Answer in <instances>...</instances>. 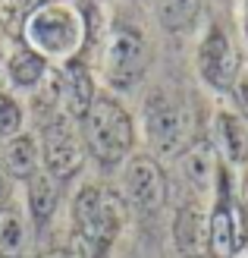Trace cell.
<instances>
[{"label": "cell", "instance_id": "6da1fadb", "mask_svg": "<svg viewBox=\"0 0 248 258\" xmlns=\"http://www.w3.org/2000/svg\"><path fill=\"white\" fill-rule=\"evenodd\" d=\"M126 227L123 196L85 183L72 199V258H104Z\"/></svg>", "mask_w": 248, "mask_h": 258}, {"label": "cell", "instance_id": "7a4b0ae2", "mask_svg": "<svg viewBox=\"0 0 248 258\" xmlns=\"http://www.w3.org/2000/svg\"><path fill=\"white\" fill-rule=\"evenodd\" d=\"M19 41L38 50L47 63H66L82 54L88 44V19L69 0H44L22 22Z\"/></svg>", "mask_w": 248, "mask_h": 258}, {"label": "cell", "instance_id": "3957f363", "mask_svg": "<svg viewBox=\"0 0 248 258\" xmlns=\"http://www.w3.org/2000/svg\"><path fill=\"white\" fill-rule=\"evenodd\" d=\"M85 151L101 167H123V161L135 151V120L113 95L98 92L95 104L82 117Z\"/></svg>", "mask_w": 248, "mask_h": 258}, {"label": "cell", "instance_id": "277c9868", "mask_svg": "<svg viewBox=\"0 0 248 258\" xmlns=\"http://www.w3.org/2000/svg\"><path fill=\"white\" fill-rule=\"evenodd\" d=\"M151 50L141 29L129 22H120L104 32L101 38V76L113 92H129L135 88L148 73Z\"/></svg>", "mask_w": 248, "mask_h": 258}, {"label": "cell", "instance_id": "5b68a950", "mask_svg": "<svg viewBox=\"0 0 248 258\" xmlns=\"http://www.w3.org/2000/svg\"><path fill=\"white\" fill-rule=\"evenodd\" d=\"M145 136L154 151V158H176V154L195 139L192 136V113L182 101L167 92V88H154L145 98Z\"/></svg>", "mask_w": 248, "mask_h": 258}, {"label": "cell", "instance_id": "8992f818", "mask_svg": "<svg viewBox=\"0 0 248 258\" xmlns=\"http://www.w3.org/2000/svg\"><path fill=\"white\" fill-rule=\"evenodd\" d=\"M217 199L207 211V252L211 258H239L248 242V217L232 192L226 167L217 173Z\"/></svg>", "mask_w": 248, "mask_h": 258}, {"label": "cell", "instance_id": "52a82bcc", "mask_svg": "<svg viewBox=\"0 0 248 258\" xmlns=\"http://www.w3.org/2000/svg\"><path fill=\"white\" fill-rule=\"evenodd\" d=\"M41 145V167L47 176H54L57 183H66L85 167V142L82 133L75 129V120H69L66 113H50L41 126L38 136Z\"/></svg>", "mask_w": 248, "mask_h": 258}, {"label": "cell", "instance_id": "ba28073f", "mask_svg": "<svg viewBox=\"0 0 248 258\" xmlns=\"http://www.w3.org/2000/svg\"><path fill=\"white\" fill-rule=\"evenodd\" d=\"M195 63H198V76L207 88H214V92H229L232 88V82L242 73V54L226 25L211 22L201 32Z\"/></svg>", "mask_w": 248, "mask_h": 258}, {"label": "cell", "instance_id": "9c48e42d", "mask_svg": "<svg viewBox=\"0 0 248 258\" xmlns=\"http://www.w3.org/2000/svg\"><path fill=\"white\" fill-rule=\"evenodd\" d=\"M123 202L141 214H154L167 205V173L148 151H132L120 167Z\"/></svg>", "mask_w": 248, "mask_h": 258}, {"label": "cell", "instance_id": "30bf717a", "mask_svg": "<svg viewBox=\"0 0 248 258\" xmlns=\"http://www.w3.org/2000/svg\"><path fill=\"white\" fill-rule=\"evenodd\" d=\"M95 98H98V85H95L88 63L82 57L60 63V113L82 123L88 107L95 104Z\"/></svg>", "mask_w": 248, "mask_h": 258}, {"label": "cell", "instance_id": "8fae6325", "mask_svg": "<svg viewBox=\"0 0 248 258\" xmlns=\"http://www.w3.org/2000/svg\"><path fill=\"white\" fill-rule=\"evenodd\" d=\"M176 167L182 179L195 189V196H204L217 186V173H220V154L214 148V142L207 139H192L186 148L176 154Z\"/></svg>", "mask_w": 248, "mask_h": 258}, {"label": "cell", "instance_id": "7c38bea8", "mask_svg": "<svg viewBox=\"0 0 248 258\" xmlns=\"http://www.w3.org/2000/svg\"><path fill=\"white\" fill-rule=\"evenodd\" d=\"M173 242L186 258H201L207 252V208L201 199H192L176 208Z\"/></svg>", "mask_w": 248, "mask_h": 258}, {"label": "cell", "instance_id": "4fadbf2b", "mask_svg": "<svg viewBox=\"0 0 248 258\" xmlns=\"http://www.w3.org/2000/svg\"><path fill=\"white\" fill-rule=\"evenodd\" d=\"M214 148L229 167H248V120L236 110H217L214 117Z\"/></svg>", "mask_w": 248, "mask_h": 258}, {"label": "cell", "instance_id": "5bb4252c", "mask_svg": "<svg viewBox=\"0 0 248 258\" xmlns=\"http://www.w3.org/2000/svg\"><path fill=\"white\" fill-rule=\"evenodd\" d=\"M0 164L7 167V173L13 179H22L29 183L35 173H41V145H38V136L32 133H19L4 142V154H0Z\"/></svg>", "mask_w": 248, "mask_h": 258}, {"label": "cell", "instance_id": "9a60e30c", "mask_svg": "<svg viewBox=\"0 0 248 258\" xmlns=\"http://www.w3.org/2000/svg\"><path fill=\"white\" fill-rule=\"evenodd\" d=\"M50 70V63L38 54V50H32L29 44H16L10 50L7 57V67H4V76L10 79L13 88H19V92H35L38 85L44 82V76Z\"/></svg>", "mask_w": 248, "mask_h": 258}, {"label": "cell", "instance_id": "2e32d148", "mask_svg": "<svg viewBox=\"0 0 248 258\" xmlns=\"http://www.w3.org/2000/svg\"><path fill=\"white\" fill-rule=\"evenodd\" d=\"M204 13V0H154V16L170 35H186L198 25Z\"/></svg>", "mask_w": 248, "mask_h": 258}, {"label": "cell", "instance_id": "e0dca14e", "mask_svg": "<svg viewBox=\"0 0 248 258\" xmlns=\"http://www.w3.org/2000/svg\"><path fill=\"white\" fill-rule=\"evenodd\" d=\"M29 221L19 208H4L0 211V258H22L29 252Z\"/></svg>", "mask_w": 248, "mask_h": 258}, {"label": "cell", "instance_id": "ac0fdd59", "mask_svg": "<svg viewBox=\"0 0 248 258\" xmlns=\"http://www.w3.org/2000/svg\"><path fill=\"white\" fill-rule=\"evenodd\" d=\"M57 202H60V189H57V179L47 176L44 170L35 173L29 179V214L35 224H47L57 211Z\"/></svg>", "mask_w": 248, "mask_h": 258}, {"label": "cell", "instance_id": "d6986e66", "mask_svg": "<svg viewBox=\"0 0 248 258\" xmlns=\"http://www.w3.org/2000/svg\"><path fill=\"white\" fill-rule=\"evenodd\" d=\"M41 4L44 0H0V29L7 35H13V38H19L22 22L29 19Z\"/></svg>", "mask_w": 248, "mask_h": 258}, {"label": "cell", "instance_id": "ffe728a7", "mask_svg": "<svg viewBox=\"0 0 248 258\" xmlns=\"http://www.w3.org/2000/svg\"><path fill=\"white\" fill-rule=\"evenodd\" d=\"M19 133H25V107L19 104V98L0 88V139L7 142Z\"/></svg>", "mask_w": 248, "mask_h": 258}, {"label": "cell", "instance_id": "44dd1931", "mask_svg": "<svg viewBox=\"0 0 248 258\" xmlns=\"http://www.w3.org/2000/svg\"><path fill=\"white\" fill-rule=\"evenodd\" d=\"M229 95H232V104H236V113L248 120V70L239 73V79L232 82Z\"/></svg>", "mask_w": 248, "mask_h": 258}, {"label": "cell", "instance_id": "7402d4cb", "mask_svg": "<svg viewBox=\"0 0 248 258\" xmlns=\"http://www.w3.org/2000/svg\"><path fill=\"white\" fill-rule=\"evenodd\" d=\"M13 183H16V179H13L7 173V167L0 164V211L10 208V202H13Z\"/></svg>", "mask_w": 248, "mask_h": 258}, {"label": "cell", "instance_id": "603a6c76", "mask_svg": "<svg viewBox=\"0 0 248 258\" xmlns=\"http://www.w3.org/2000/svg\"><path fill=\"white\" fill-rule=\"evenodd\" d=\"M236 199L242 205V211L248 217V167H242V183H239V192H236Z\"/></svg>", "mask_w": 248, "mask_h": 258}, {"label": "cell", "instance_id": "cb8c5ba5", "mask_svg": "<svg viewBox=\"0 0 248 258\" xmlns=\"http://www.w3.org/2000/svg\"><path fill=\"white\" fill-rule=\"evenodd\" d=\"M38 258H72V252H69V249H60V246H57V249H44V252L38 255Z\"/></svg>", "mask_w": 248, "mask_h": 258}, {"label": "cell", "instance_id": "d4e9b609", "mask_svg": "<svg viewBox=\"0 0 248 258\" xmlns=\"http://www.w3.org/2000/svg\"><path fill=\"white\" fill-rule=\"evenodd\" d=\"M4 67H7V57L0 54V79H7V76H4Z\"/></svg>", "mask_w": 248, "mask_h": 258}, {"label": "cell", "instance_id": "484cf974", "mask_svg": "<svg viewBox=\"0 0 248 258\" xmlns=\"http://www.w3.org/2000/svg\"><path fill=\"white\" fill-rule=\"evenodd\" d=\"M242 4H245V25H248V0H242Z\"/></svg>", "mask_w": 248, "mask_h": 258}]
</instances>
